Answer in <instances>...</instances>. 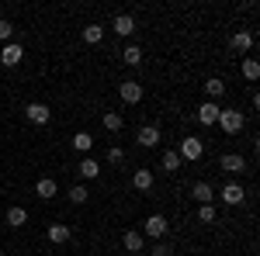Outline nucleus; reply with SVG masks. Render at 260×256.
<instances>
[{
    "instance_id": "f257e3e1",
    "label": "nucleus",
    "mask_w": 260,
    "mask_h": 256,
    "mask_svg": "<svg viewBox=\"0 0 260 256\" xmlns=\"http://www.w3.org/2000/svg\"><path fill=\"white\" fill-rule=\"evenodd\" d=\"M215 125H222V132H225V135H236V132H243L246 118H243V111H236V107H222Z\"/></svg>"
},
{
    "instance_id": "f03ea898",
    "label": "nucleus",
    "mask_w": 260,
    "mask_h": 256,
    "mask_svg": "<svg viewBox=\"0 0 260 256\" xmlns=\"http://www.w3.org/2000/svg\"><path fill=\"white\" fill-rule=\"evenodd\" d=\"M201 153H205V142H201V138H194V135H184V138H180V149H177L180 163H184V159H187V163H194V159H201Z\"/></svg>"
},
{
    "instance_id": "7ed1b4c3",
    "label": "nucleus",
    "mask_w": 260,
    "mask_h": 256,
    "mask_svg": "<svg viewBox=\"0 0 260 256\" xmlns=\"http://www.w3.org/2000/svg\"><path fill=\"white\" fill-rule=\"evenodd\" d=\"M142 236H149V239L160 242V239L167 236V218H163V215H149L146 222H142Z\"/></svg>"
},
{
    "instance_id": "20e7f679",
    "label": "nucleus",
    "mask_w": 260,
    "mask_h": 256,
    "mask_svg": "<svg viewBox=\"0 0 260 256\" xmlns=\"http://www.w3.org/2000/svg\"><path fill=\"white\" fill-rule=\"evenodd\" d=\"M24 118L31 121V125H49V118H52V111L42 104V100H31L28 107H24Z\"/></svg>"
},
{
    "instance_id": "39448f33",
    "label": "nucleus",
    "mask_w": 260,
    "mask_h": 256,
    "mask_svg": "<svg viewBox=\"0 0 260 256\" xmlns=\"http://www.w3.org/2000/svg\"><path fill=\"white\" fill-rule=\"evenodd\" d=\"M118 97L125 100V104H139V100H142V83H136V80L118 83Z\"/></svg>"
},
{
    "instance_id": "423d86ee",
    "label": "nucleus",
    "mask_w": 260,
    "mask_h": 256,
    "mask_svg": "<svg viewBox=\"0 0 260 256\" xmlns=\"http://www.w3.org/2000/svg\"><path fill=\"white\" fill-rule=\"evenodd\" d=\"M136 138H139L142 149H156V145H160V128H156V125H142Z\"/></svg>"
},
{
    "instance_id": "0eeeda50",
    "label": "nucleus",
    "mask_w": 260,
    "mask_h": 256,
    "mask_svg": "<svg viewBox=\"0 0 260 256\" xmlns=\"http://www.w3.org/2000/svg\"><path fill=\"white\" fill-rule=\"evenodd\" d=\"M219 166L225 173H243V170H246V159H243L240 153H225V156L219 159Z\"/></svg>"
},
{
    "instance_id": "6e6552de",
    "label": "nucleus",
    "mask_w": 260,
    "mask_h": 256,
    "mask_svg": "<svg viewBox=\"0 0 260 256\" xmlns=\"http://www.w3.org/2000/svg\"><path fill=\"white\" fill-rule=\"evenodd\" d=\"M191 197H194L198 204H215V191H212V184H205V180H198V184L191 187Z\"/></svg>"
},
{
    "instance_id": "1a4fd4ad",
    "label": "nucleus",
    "mask_w": 260,
    "mask_h": 256,
    "mask_svg": "<svg viewBox=\"0 0 260 256\" xmlns=\"http://www.w3.org/2000/svg\"><path fill=\"white\" fill-rule=\"evenodd\" d=\"M21 59H24V49H21L18 42H11V45H4V52H0V62H4V66H18Z\"/></svg>"
},
{
    "instance_id": "9d476101",
    "label": "nucleus",
    "mask_w": 260,
    "mask_h": 256,
    "mask_svg": "<svg viewBox=\"0 0 260 256\" xmlns=\"http://www.w3.org/2000/svg\"><path fill=\"white\" fill-rule=\"evenodd\" d=\"M219 104H215V100H205V104H201L198 107V121L201 125H215V121H219Z\"/></svg>"
},
{
    "instance_id": "9b49d317",
    "label": "nucleus",
    "mask_w": 260,
    "mask_h": 256,
    "mask_svg": "<svg viewBox=\"0 0 260 256\" xmlns=\"http://www.w3.org/2000/svg\"><path fill=\"white\" fill-rule=\"evenodd\" d=\"M111 28H115V35H121V39H128V35L136 31V18H132V14H118Z\"/></svg>"
},
{
    "instance_id": "f8f14e48",
    "label": "nucleus",
    "mask_w": 260,
    "mask_h": 256,
    "mask_svg": "<svg viewBox=\"0 0 260 256\" xmlns=\"http://www.w3.org/2000/svg\"><path fill=\"white\" fill-rule=\"evenodd\" d=\"M219 194H222V201H225V204H243V197H246V191H243L240 184H225V187H222Z\"/></svg>"
},
{
    "instance_id": "ddd939ff",
    "label": "nucleus",
    "mask_w": 260,
    "mask_h": 256,
    "mask_svg": "<svg viewBox=\"0 0 260 256\" xmlns=\"http://www.w3.org/2000/svg\"><path fill=\"white\" fill-rule=\"evenodd\" d=\"M121 246H125L128 253H139L142 246H146V236H142V232H132V229H128V232L121 236Z\"/></svg>"
},
{
    "instance_id": "4468645a",
    "label": "nucleus",
    "mask_w": 260,
    "mask_h": 256,
    "mask_svg": "<svg viewBox=\"0 0 260 256\" xmlns=\"http://www.w3.org/2000/svg\"><path fill=\"white\" fill-rule=\"evenodd\" d=\"M132 187L136 191H149L153 187V170H136L132 173Z\"/></svg>"
},
{
    "instance_id": "2eb2a0df",
    "label": "nucleus",
    "mask_w": 260,
    "mask_h": 256,
    "mask_svg": "<svg viewBox=\"0 0 260 256\" xmlns=\"http://www.w3.org/2000/svg\"><path fill=\"white\" fill-rule=\"evenodd\" d=\"M45 236H49V242L62 246V242H66V239L73 236V232H70V225H49V232H45Z\"/></svg>"
},
{
    "instance_id": "dca6fc26",
    "label": "nucleus",
    "mask_w": 260,
    "mask_h": 256,
    "mask_svg": "<svg viewBox=\"0 0 260 256\" xmlns=\"http://www.w3.org/2000/svg\"><path fill=\"white\" fill-rule=\"evenodd\" d=\"M35 194H39L42 201H49V197H56V180H52V177H42L39 184H35Z\"/></svg>"
},
{
    "instance_id": "f3484780",
    "label": "nucleus",
    "mask_w": 260,
    "mask_h": 256,
    "mask_svg": "<svg viewBox=\"0 0 260 256\" xmlns=\"http://www.w3.org/2000/svg\"><path fill=\"white\" fill-rule=\"evenodd\" d=\"M24 222H28V211H24L21 204H14V208H7V225H11V229H21Z\"/></svg>"
},
{
    "instance_id": "a211bd4d",
    "label": "nucleus",
    "mask_w": 260,
    "mask_h": 256,
    "mask_svg": "<svg viewBox=\"0 0 260 256\" xmlns=\"http://www.w3.org/2000/svg\"><path fill=\"white\" fill-rule=\"evenodd\" d=\"M205 94H208V100H219L222 94H225V83H222L219 77H212V80H205Z\"/></svg>"
},
{
    "instance_id": "6ab92c4d",
    "label": "nucleus",
    "mask_w": 260,
    "mask_h": 256,
    "mask_svg": "<svg viewBox=\"0 0 260 256\" xmlns=\"http://www.w3.org/2000/svg\"><path fill=\"white\" fill-rule=\"evenodd\" d=\"M233 49H236V52H250V49H253V35H250V31H236V35H233Z\"/></svg>"
},
{
    "instance_id": "aec40b11",
    "label": "nucleus",
    "mask_w": 260,
    "mask_h": 256,
    "mask_svg": "<svg viewBox=\"0 0 260 256\" xmlns=\"http://www.w3.org/2000/svg\"><path fill=\"white\" fill-rule=\"evenodd\" d=\"M163 170H167V173H177L180 170V156H177V149H167V153H163V163H160Z\"/></svg>"
},
{
    "instance_id": "412c9836",
    "label": "nucleus",
    "mask_w": 260,
    "mask_h": 256,
    "mask_svg": "<svg viewBox=\"0 0 260 256\" xmlns=\"http://www.w3.org/2000/svg\"><path fill=\"white\" fill-rule=\"evenodd\" d=\"M90 145H94V135H90V132H77V135H73V149H77V153H90Z\"/></svg>"
},
{
    "instance_id": "4be33fe9",
    "label": "nucleus",
    "mask_w": 260,
    "mask_h": 256,
    "mask_svg": "<svg viewBox=\"0 0 260 256\" xmlns=\"http://www.w3.org/2000/svg\"><path fill=\"white\" fill-rule=\"evenodd\" d=\"M101 39H104V28H101V24H87V28H83V42H87V45H98Z\"/></svg>"
},
{
    "instance_id": "5701e85b",
    "label": "nucleus",
    "mask_w": 260,
    "mask_h": 256,
    "mask_svg": "<svg viewBox=\"0 0 260 256\" xmlns=\"http://www.w3.org/2000/svg\"><path fill=\"white\" fill-rule=\"evenodd\" d=\"M80 173H83V177H87V180L101 177V163H98V159H90V156H87V159H83V163H80Z\"/></svg>"
},
{
    "instance_id": "b1692460",
    "label": "nucleus",
    "mask_w": 260,
    "mask_h": 256,
    "mask_svg": "<svg viewBox=\"0 0 260 256\" xmlns=\"http://www.w3.org/2000/svg\"><path fill=\"white\" fill-rule=\"evenodd\" d=\"M240 73H243V77H246V80H250V83H253V80L260 77V62H257V59H243Z\"/></svg>"
},
{
    "instance_id": "393cba45",
    "label": "nucleus",
    "mask_w": 260,
    "mask_h": 256,
    "mask_svg": "<svg viewBox=\"0 0 260 256\" xmlns=\"http://www.w3.org/2000/svg\"><path fill=\"white\" fill-rule=\"evenodd\" d=\"M121 59L128 62V66H139V62H142V49H139V45H125Z\"/></svg>"
},
{
    "instance_id": "a878e982",
    "label": "nucleus",
    "mask_w": 260,
    "mask_h": 256,
    "mask_svg": "<svg viewBox=\"0 0 260 256\" xmlns=\"http://www.w3.org/2000/svg\"><path fill=\"white\" fill-rule=\"evenodd\" d=\"M198 222H205V225H215V222H219V215H215V204H201V208H198Z\"/></svg>"
},
{
    "instance_id": "bb28decb",
    "label": "nucleus",
    "mask_w": 260,
    "mask_h": 256,
    "mask_svg": "<svg viewBox=\"0 0 260 256\" xmlns=\"http://www.w3.org/2000/svg\"><path fill=\"white\" fill-rule=\"evenodd\" d=\"M101 121H104V128H108V132H121V125H125V121H121V115H115V111H108Z\"/></svg>"
},
{
    "instance_id": "cd10ccee",
    "label": "nucleus",
    "mask_w": 260,
    "mask_h": 256,
    "mask_svg": "<svg viewBox=\"0 0 260 256\" xmlns=\"http://www.w3.org/2000/svg\"><path fill=\"white\" fill-rule=\"evenodd\" d=\"M87 197H90V191H87V187H80V184H77V187H70V201H73V204H83Z\"/></svg>"
},
{
    "instance_id": "c85d7f7f",
    "label": "nucleus",
    "mask_w": 260,
    "mask_h": 256,
    "mask_svg": "<svg viewBox=\"0 0 260 256\" xmlns=\"http://www.w3.org/2000/svg\"><path fill=\"white\" fill-rule=\"evenodd\" d=\"M149 256H174V246H170V242H156V246L149 249Z\"/></svg>"
},
{
    "instance_id": "c756f323",
    "label": "nucleus",
    "mask_w": 260,
    "mask_h": 256,
    "mask_svg": "<svg viewBox=\"0 0 260 256\" xmlns=\"http://www.w3.org/2000/svg\"><path fill=\"white\" fill-rule=\"evenodd\" d=\"M11 35H14V24L11 21H0V42H7Z\"/></svg>"
},
{
    "instance_id": "7c9ffc66",
    "label": "nucleus",
    "mask_w": 260,
    "mask_h": 256,
    "mask_svg": "<svg viewBox=\"0 0 260 256\" xmlns=\"http://www.w3.org/2000/svg\"><path fill=\"white\" fill-rule=\"evenodd\" d=\"M121 159H125V153H121L118 145H111V149H108V163H121Z\"/></svg>"
},
{
    "instance_id": "2f4dec72",
    "label": "nucleus",
    "mask_w": 260,
    "mask_h": 256,
    "mask_svg": "<svg viewBox=\"0 0 260 256\" xmlns=\"http://www.w3.org/2000/svg\"><path fill=\"white\" fill-rule=\"evenodd\" d=\"M0 256H7V253H0Z\"/></svg>"
}]
</instances>
